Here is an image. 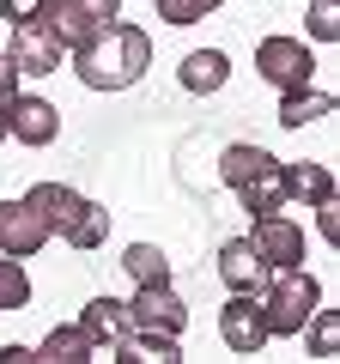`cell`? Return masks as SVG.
I'll list each match as a JSON object with an SVG mask.
<instances>
[{
	"instance_id": "obj_12",
	"label": "cell",
	"mask_w": 340,
	"mask_h": 364,
	"mask_svg": "<svg viewBox=\"0 0 340 364\" xmlns=\"http://www.w3.org/2000/svg\"><path fill=\"white\" fill-rule=\"evenodd\" d=\"M219 279H225V291H262V286H267V261L255 255L249 237L219 243Z\"/></svg>"
},
{
	"instance_id": "obj_19",
	"label": "cell",
	"mask_w": 340,
	"mask_h": 364,
	"mask_svg": "<svg viewBox=\"0 0 340 364\" xmlns=\"http://www.w3.org/2000/svg\"><path fill=\"white\" fill-rule=\"evenodd\" d=\"M316 116H334V97L328 91H310V85L280 91V128H310Z\"/></svg>"
},
{
	"instance_id": "obj_22",
	"label": "cell",
	"mask_w": 340,
	"mask_h": 364,
	"mask_svg": "<svg viewBox=\"0 0 340 364\" xmlns=\"http://www.w3.org/2000/svg\"><path fill=\"white\" fill-rule=\"evenodd\" d=\"M25 304H31V273L18 255H6L0 261V310H25Z\"/></svg>"
},
{
	"instance_id": "obj_28",
	"label": "cell",
	"mask_w": 340,
	"mask_h": 364,
	"mask_svg": "<svg viewBox=\"0 0 340 364\" xmlns=\"http://www.w3.org/2000/svg\"><path fill=\"white\" fill-rule=\"evenodd\" d=\"M6 140H13V134H6V104H0V146H6Z\"/></svg>"
},
{
	"instance_id": "obj_20",
	"label": "cell",
	"mask_w": 340,
	"mask_h": 364,
	"mask_svg": "<svg viewBox=\"0 0 340 364\" xmlns=\"http://www.w3.org/2000/svg\"><path fill=\"white\" fill-rule=\"evenodd\" d=\"M122 267H128L134 286H170V261L158 243H128L122 249Z\"/></svg>"
},
{
	"instance_id": "obj_8",
	"label": "cell",
	"mask_w": 340,
	"mask_h": 364,
	"mask_svg": "<svg viewBox=\"0 0 340 364\" xmlns=\"http://www.w3.org/2000/svg\"><path fill=\"white\" fill-rule=\"evenodd\" d=\"M128 322L140 328V334H176V340H183L188 310H183V298H176L170 286H140L128 298Z\"/></svg>"
},
{
	"instance_id": "obj_2",
	"label": "cell",
	"mask_w": 340,
	"mask_h": 364,
	"mask_svg": "<svg viewBox=\"0 0 340 364\" xmlns=\"http://www.w3.org/2000/svg\"><path fill=\"white\" fill-rule=\"evenodd\" d=\"M25 200L49 225V237H67L73 249H104L110 243V213L97 200H85L79 188H67V182H37Z\"/></svg>"
},
{
	"instance_id": "obj_13",
	"label": "cell",
	"mask_w": 340,
	"mask_h": 364,
	"mask_svg": "<svg viewBox=\"0 0 340 364\" xmlns=\"http://www.w3.org/2000/svg\"><path fill=\"white\" fill-rule=\"evenodd\" d=\"M237 200H243V213L249 219H262V213H280L286 207V164H262L249 182H237Z\"/></svg>"
},
{
	"instance_id": "obj_4",
	"label": "cell",
	"mask_w": 340,
	"mask_h": 364,
	"mask_svg": "<svg viewBox=\"0 0 340 364\" xmlns=\"http://www.w3.org/2000/svg\"><path fill=\"white\" fill-rule=\"evenodd\" d=\"M13 67L18 73H31V79H43V73H61L67 67V43H61V31L49 25V18H31V25H13Z\"/></svg>"
},
{
	"instance_id": "obj_5",
	"label": "cell",
	"mask_w": 340,
	"mask_h": 364,
	"mask_svg": "<svg viewBox=\"0 0 340 364\" xmlns=\"http://www.w3.org/2000/svg\"><path fill=\"white\" fill-rule=\"evenodd\" d=\"M255 67H262L267 85L298 91V85H310L316 55H310V43H298V37H262V43H255Z\"/></svg>"
},
{
	"instance_id": "obj_3",
	"label": "cell",
	"mask_w": 340,
	"mask_h": 364,
	"mask_svg": "<svg viewBox=\"0 0 340 364\" xmlns=\"http://www.w3.org/2000/svg\"><path fill=\"white\" fill-rule=\"evenodd\" d=\"M255 298H262V316H267V340L304 334V322L322 310V286H316L304 267H280V273H267V286L255 291Z\"/></svg>"
},
{
	"instance_id": "obj_17",
	"label": "cell",
	"mask_w": 340,
	"mask_h": 364,
	"mask_svg": "<svg viewBox=\"0 0 340 364\" xmlns=\"http://www.w3.org/2000/svg\"><path fill=\"white\" fill-rule=\"evenodd\" d=\"M225 73H231V61H225L219 49H195L183 67H176V79H183V91H195V97H213V91L225 85Z\"/></svg>"
},
{
	"instance_id": "obj_26",
	"label": "cell",
	"mask_w": 340,
	"mask_h": 364,
	"mask_svg": "<svg viewBox=\"0 0 340 364\" xmlns=\"http://www.w3.org/2000/svg\"><path fill=\"white\" fill-rule=\"evenodd\" d=\"M55 0H0V18L6 25H31V18H49Z\"/></svg>"
},
{
	"instance_id": "obj_25",
	"label": "cell",
	"mask_w": 340,
	"mask_h": 364,
	"mask_svg": "<svg viewBox=\"0 0 340 364\" xmlns=\"http://www.w3.org/2000/svg\"><path fill=\"white\" fill-rule=\"evenodd\" d=\"M310 37L316 43H340V0H316L310 6Z\"/></svg>"
},
{
	"instance_id": "obj_10",
	"label": "cell",
	"mask_w": 340,
	"mask_h": 364,
	"mask_svg": "<svg viewBox=\"0 0 340 364\" xmlns=\"http://www.w3.org/2000/svg\"><path fill=\"white\" fill-rule=\"evenodd\" d=\"M116 18H122V0H55V6H49V25L61 31L67 49H73V43H85L92 31L116 25Z\"/></svg>"
},
{
	"instance_id": "obj_21",
	"label": "cell",
	"mask_w": 340,
	"mask_h": 364,
	"mask_svg": "<svg viewBox=\"0 0 340 364\" xmlns=\"http://www.w3.org/2000/svg\"><path fill=\"white\" fill-rule=\"evenodd\" d=\"M262 164H274L267 146H225V152H219V182H225V188H237V182H249Z\"/></svg>"
},
{
	"instance_id": "obj_23",
	"label": "cell",
	"mask_w": 340,
	"mask_h": 364,
	"mask_svg": "<svg viewBox=\"0 0 340 364\" xmlns=\"http://www.w3.org/2000/svg\"><path fill=\"white\" fill-rule=\"evenodd\" d=\"M225 0H158V18L164 25H201L207 13H219Z\"/></svg>"
},
{
	"instance_id": "obj_27",
	"label": "cell",
	"mask_w": 340,
	"mask_h": 364,
	"mask_svg": "<svg viewBox=\"0 0 340 364\" xmlns=\"http://www.w3.org/2000/svg\"><path fill=\"white\" fill-rule=\"evenodd\" d=\"M13 91H18V67L13 55H0V104H13Z\"/></svg>"
},
{
	"instance_id": "obj_1",
	"label": "cell",
	"mask_w": 340,
	"mask_h": 364,
	"mask_svg": "<svg viewBox=\"0 0 340 364\" xmlns=\"http://www.w3.org/2000/svg\"><path fill=\"white\" fill-rule=\"evenodd\" d=\"M146 67H152V37L140 25H128V18H116V25L92 31L85 43H73V73L92 91H128L146 79Z\"/></svg>"
},
{
	"instance_id": "obj_18",
	"label": "cell",
	"mask_w": 340,
	"mask_h": 364,
	"mask_svg": "<svg viewBox=\"0 0 340 364\" xmlns=\"http://www.w3.org/2000/svg\"><path fill=\"white\" fill-rule=\"evenodd\" d=\"M116 358H128V364H176L183 346H176V334H140V328H128V334L116 340Z\"/></svg>"
},
{
	"instance_id": "obj_14",
	"label": "cell",
	"mask_w": 340,
	"mask_h": 364,
	"mask_svg": "<svg viewBox=\"0 0 340 364\" xmlns=\"http://www.w3.org/2000/svg\"><path fill=\"white\" fill-rule=\"evenodd\" d=\"M286 200H304V207H334V170L328 164H286Z\"/></svg>"
},
{
	"instance_id": "obj_24",
	"label": "cell",
	"mask_w": 340,
	"mask_h": 364,
	"mask_svg": "<svg viewBox=\"0 0 340 364\" xmlns=\"http://www.w3.org/2000/svg\"><path fill=\"white\" fill-rule=\"evenodd\" d=\"M304 334H310V352H316V358H334V352H340V322H334L328 310H316L310 322H304Z\"/></svg>"
},
{
	"instance_id": "obj_7",
	"label": "cell",
	"mask_w": 340,
	"mask_h": 364,
	"mask_svg": "<svg viewBox=\"0 0 340 364\" xmlns=\"http://www.w3.org/2000/svg\"><path fill=\"white\" fill-rule=\"evenodd\" d=\"M249 243H255V255L267 261V273L298 267V261H304V225L286 219V213H262L255 231H249Z\"/></svg>"
},
{
	"instance_id": "obj_6",
	"label": "cell",
	"mask_w": 340,
	"mask_h": 364,
	"mask_svg": "<svg viewBox=\"0 0 340 364\" xmlns=\"http://www.w3.org/2000/svg\"><path fill=\"white\" fill-rule=\"evenodd\" d=\"M219 340L231 352H262L267 346V316H262V298H255V291H231V298H225Z\"/></svg>"
},
{
	"instance_id": "obj_16",
	"label": "cell",
	"mask_w": 340,
	"mask_h": 364,
	"mask_svg": "<svg viewBox=\"0 0 340 364\" xmlns=\"http://www.w3.org/2000/svg\"><path fill=\"white\" fill-rule=\"evenodd\" d=\"M97 352V340L85 334L79 322H61V328H49V340H43L31 358H43V364H85Z\"/></svg>"
},
{
	"instance_id": "obj_11",
	"label": "cell",
	"mask_w": 340,
	"mask_h": 364,
	"mask_svg": "<svg viewBox=\"0 0 340 364\" xmlns=\"http://www.w3.org/2000/svg\"><path fill=\"white\" fill-rule=\"evenodd\" d=\"M43 243H49V225L37 219V207L31 200H0V255L31 261Z\"/></svg>"
},
{
	"instance_id": "obj_9",
	"label": "cell",
	"mask_w": 340,
	"mask_h": 364,
	"mask_svg": "<svg viewBox=\"0 0 340 364\" xmlns=\"http://www.w3.org/2000/svg\"><path fill=\"white\" fill-rule=\"evenodd\" d=\"M6 134H18V146H55L61 134V109L37 91H13V104H6Z\"/></svg>"
},
{
	"instance_id": "obj_15",
	"label": "cell",
	"mask_w": 340,
	"mask_h": 364,
	"mask_svg": "<svg viewBox=\"0 0 340 364\" xmlns=\"http://www.w3.org/2000/svg\"><path fill=\"white\" fill-rule=\"evenodd\" d=\"M79 328H85L97 346H116V340L134 328L128 322V298H92V304H85V316H79Z\"/></svg>"
}]
</instances>
